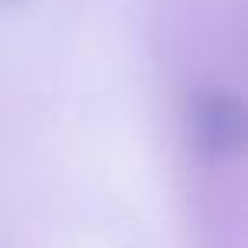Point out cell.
<instances>
[{
  "label": "cell",
  "mask_w": 248,
  "mask_h": 248,
  "mask_svg": "<svg viewBox=\"0 0 248 248\" xmlns=\"http://www.w3.org/2000/svg\"><path fill=\"white\" fill-rule=\"evenodd\" d=\"M190 129L207 156H231L245 140V109L228 89H204L190 106Z\"/></svg>",
  "instance_id": "6da1fadb"
}]
</instances>
